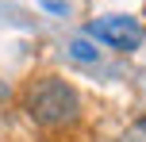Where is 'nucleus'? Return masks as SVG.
I'll use <instances>...</instances> for the list:
<instances>
[{
  "label": "nucleus",
  "mask_w": 146,
  "mask_h": 142,
  "mask_svg": "<svg viewBox=\"0 0 146 142\" xmlns=\"http://www.w3.org/2000/svg\"><path fill=\"white\" fill-rule=\"evenodd\" d=\"M23 112L38 127H69L81 119V96L62 77H35L23 89Z\"/></svg>",
  "instance_id": "1"
},
{
  "label": "nucleus",
  "mask_w": 146,
  "mask_h": 142,
  "mask_svg": "<svg viewBox=\"0 0 146 142\" xmlns=\"http://www.w3.org/2000/svg\"><path fill=\"white\" fill-rule=\"evenodd\" d=\"M85 35L104 46H115V50H135L142 42V23L135 15H96V19H88Z\"/></svg>",
  "instance_id": "2"
},
{
  "label": "nucleus",
  "mask_w": 146,
  "mask_h": 142,
  "mask_svg": "<svg viewBox=\"0 0 146 142\" xmlns=\"http://www.w3.org/2000/svg\"><path fill=\"white\" fill-rule=\"evenodd\" d=\"M69 50H73V58H81V61H92V58H96V54H100V50H92V46H88V42H85V38H77V42H73V46H69Z\"/></svg>",
  "instance_id": "3"
},
{
  "label": "nucleus",
  "mask_w": 146,
  "mask_h": 142,
  "mask_svg": "<svg viewBox=\"0 0 146 142\" xmlns=\"http://www.w3.org/2000/svg\"><path fill=\"white\" fill-rule=\"evenodd\" d=\"M42 4H46V8H50V12H58V15H66V8H69V4H66V0H42Z\"/></svg>",
  "instance_id": "4"
},
{
  "label": "nucleus",
  "mask_w": 146,
  "mask_h": 142,
  "mask_svg": "<svg viewBox=\"0 0 146 142\" xmlns=\"http://www.w3.org/2000/svg\"><path fill=\"white\" fill-rule=\"evenodd\" d=\"M142 131H146V119H142Z\"/></svg>",
  "instance_id": "5"
}]
</instances>
